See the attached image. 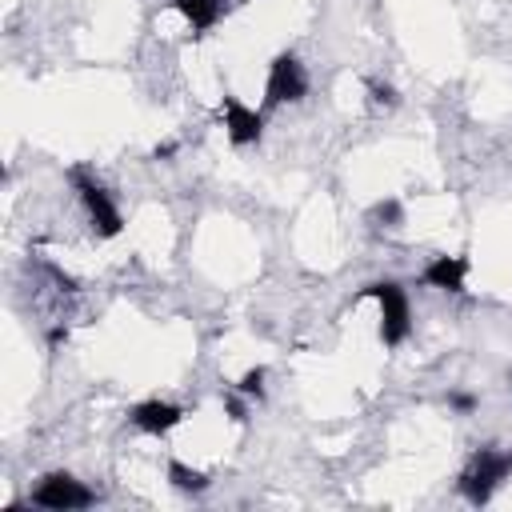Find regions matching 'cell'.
<instances>
[{"mask_svg": "<svg viewBox=\"0 0 512 512\" xmlns=\"http://www.w3.org/2000/svg\"><path fill=\"white\" fill-rule=\"evenodd\" d=\"M68 180L76 184V196H80V204H84V212H88V220H92V232H96L100 240L120 236L124 216H120L116 200L108 196V188H104L100 180H92V176H88V168H72V172H68Z\"/></svg>", "mask_w": 512, "mask_h": 512, "instance_id": "3957f363", "label": "cell"}, {"mask_svg": "<svg viewBox=\"0 0 512 512\" xmlns=\"http://www.w3.org/2000/svg\"><path fill=\"white\" fill-rule=\"evenodd\" d=\"M152 156H156V160H172V156H176V144H172V140H164V144H156V148H152Z\"/></svg>", "mask_w": 512, "mask_h": 512, "instance_id": "2e32d148", "label": "cell"}, {"mask_svg": "<svg viewBox=\"0 0 512 512\" xmlns=\"http://www.w3.org/2000/svg\"><path fill=\"white\" fill-rule=\"evenodd\" d=\"M236 392H240L244 400H264V368H260V364L248 368V372L236 380Z\"/></svg>", "mask_w": 512, "mask_h": 512, "instance_id": "8fae6325", "label": "cell"}, {"mask_svg": "<svg viewBox=\"0 0 512 512\" xmlns=\"http://www.w3.org/2000/svg\"><path fill=\"white\" fill-rule=\"evenodd\" d=\"M360 296H372L380 304V340L384 348H396L408 340L412 332V308H408V292L396 284V280H372L364 284Z\"/></svg>", "mask_w": 512, "mask_h": 512, "instance_id": "7a4b0ae2", "label": "cell"}, {"mask_svg": "<svg viewBox=\"0 0 512 512\" xmlns=\"http://www.w3.org/2000/svg\"><path fill=\"white\" fill-rule=\"evenodd\" d=\"M512 476V448H480L468 464H464V472H460V496L472 504V508H480V504H488L492 500V492L504 484Z\"/></svg>", "mask_w": 512, "mask_h": 512, "instance_id": "6da1fadb", "label": "cell"}, {"mask_svg": "<svg viewBox=\"0 0 512 512\" xmlns=\"http://www.w3.org/2000/svg\"><path fill=\"white\" fill-rule=\"evenodd\" d=\"M308 96V72L296 60V52H276L268 64V80H264V108L276 104H296Z\"/></svg>", "mask_w": 512, "mask_h": 512, "instance_id": "277c9868", "label": "cell"}, {"mask_svg": "<svg viewBox=\"0 0 512 512\" xmlns=\"http://www.w3.org/2000/svg\"><path fill=\"white\" fill-rule=\"evenodd\" d=\"M224 412H228V420H236V424H244V420H248V408H244V400H240V396H228V400H224Z\"/></svg>", "mask_w": 512, "mask_h": 512, "instance_id": "5bb4252c", "label": "cell"}, {"mask_svg": "<svg viewBox=\"0 0 512 512\" xmlns=\"http://www.w3.org/2000/svg\"><path fill=\"white\" fill-rule=\"evenodd\" d=\"M464 276H468V256H436L420 280L440 292H464Z\"/></svg>", "mask_w": 512, "mask_h": 512, "instance_id": "ba28073f", "label": "cell"}, {"mask_svg": "<svg viewBox=\"0 0 512 512\" xmlns=\"http://www.w3.org/2000/svg\"><path fill=\"white\" fill-rule=\"evenodd\" d=\"M128 420H132L140 432H148V436H164V432H172V428L184 420V408L172 404V400H144V404H136V408L128 412Z\"/></svg>", "mask_w": 512, "mask_h": 512, "instance_id": "52a82bcc", "label": "cell"}, {"mask_svg": "<svg viewBox=\"0 0 512 512\" xmlns=\"http://www.w3.org/2000/svg\"><path fill=\"white\" fill-rule=\"evenodd\" d=\"M172 8L192 24L196 36L208 32V28H216L220 16H224V0H172Z\"/></svg>", "mask_w": 512, "mask_h": 512, "instance_id": "9c48e42d", "label": "cell"}, {"mask_svg": "<svg viewBox=\"0 0 512 512\" xmlns=\"http://www.w3.org/2000/svg\"><path fill=\"white\" fill-rule=\"evenodd\" d=\"M220 112H224V132H228V140H232L236 148H248V144H256V140L264 136V112L248 108L244 100L224 96V100H220Z\"/></svg>", "mask_w": 512, "mask_h": 512, "instance_id": "8992f818", "label": "cell"}, {"mask_svg": "<svg viewBox=\"0 0 512 512\" xmlns=\"http://www.w3.org/2000/svg\"><path fill=\"white\" fill-rule=\"evenodd\" d=\"M32 504L52 508V512H72V508H92L96 504V492L84 480H76L72 472H48L32 488Z\"/></svg>", "mask_w": 512, "mask_h": 512, "instance_id": "5b68a950", "label": "cell"}, {"mask_svg": "<svg viewBox=\"0 0 512 512\" xmlns=\"http://www.w3.org/2000/svg\"><path fill=\"white\" fill-rule=\"evenodd\" d=\"M368 92H372V104H380V108H396V104H400V96H396V88H392V84L368 80Z\"/></svg>", "mask_w": 512, "mask_h": 512, "instance_id": "4fadbf2b", "label": "cell"}, {"mask_svg": "<svg viewBox=\"0 0 512 512\" xmlns=\"http://www.w3.org/2000/svg\"><path fill=\"white\" fill-rule=\"evenodd\" d=\"M448 404H452L456 412H472V408H476V396H472V392H452Z\"/></svg>", "mask_w": 512, "mask_h": 512, "instance_id": "9a60e30c", "label": "cell"}, {"mask_svg": "<svg viewBox=\"0 0 512 512\" xmlns=\"http://www.w3.org/2000/svg\"><path fill=\"white\" fill-rule=\"evenodd\" d=\"M372 220H380L384 228H400V224H404V208H400V200H380V204L372 208Z\"/></svg>", "mask_w": 512, "mask_h": 512, "instance_id": "7c38bea8", "label": "cell"}, {"mask_svg": "<svg viewBox=\"0 0 512 512\" xmlns=\"http://www.w3.org/2000/svg\"><path fill=\"white\" fill-rule=\"evenodd\" d=\"M168 480H172V488H180V492H192V496H200V492H208V472H200V468H188L184 460H168Z\"/></svg>", "mask_w": 512, "mask_h": 512, "instance_id": "30bf717a", "label": "cell"}]
</instances>
